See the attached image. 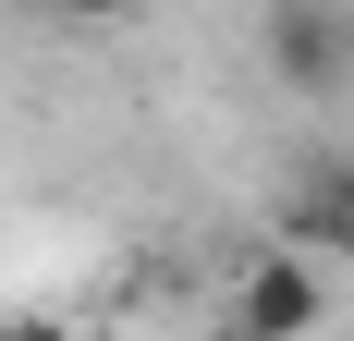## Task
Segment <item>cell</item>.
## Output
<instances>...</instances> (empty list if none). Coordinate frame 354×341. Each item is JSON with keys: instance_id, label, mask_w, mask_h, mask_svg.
<instances>
[{"instance_id": "7a4b0ae2", "label": "cell", "mask_w": 354, "mask_h": 341, "mask_svg": "<svg viewBox=\"0 0 354 341\" xmlns=\"http://www.w3.org/2000/svg\"><path fill=\"white\" fill-rule=\"evenodd\" d=\"M269 73H281L293 98H318V86H354V12L342 0H281L269 25H257Z\"/></svg>"}, {"instance_id": "6da1fadb", "label": "cell", "mask_w": 354, "mask_h": 341, "mask_svg": "<svg viewBox=\"0 0 354 341\" xmlns=\"http://www.w3.org/2000/svg\"><path fill=\"white\" fill-rule=\"evenodd\" d=\"M330 305H342V293H330V269H318V256L269 244V256L232 280V305H220V341H306Z\"/></svg>"}, {"instance_id": "3957f363", "label": "cell", "mask_w": 354, "mask_h": 341, "mask_svg": "<svg viewBox=\"0 0 354 341\" xmlns=\"http://www.w3.org/2000/svg\"><path fill=\"white\" fill-rule=\"evenodd\" d=\"M281 244H293V256H318L330 280L354 269V159H306V170H293V195H281Z\"/></svg>"}, {"instance_id": "277c9868", "label": "cell", "mask_w": 354, "mask_h": 341, "mask_svg": "<svg viewBox=\"0 0 354 341\" xmlns=\"http://www.w3.org/2000/svg\"><path fill=\"white\" fill-rule=\"evenodd\" d=\"M12 341H49V329H12Z\"/></svg>"}]
</instances>
